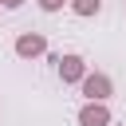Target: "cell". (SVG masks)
Here are the masks:
<instances>
[{"mask_svg":"<svg viewBox=\"0 0 126 126\" xmlns=\"http://www.w3.org/2000/svg\"><path fill=\"white\" fill-rule=\"evenodd\" d=\"M67 4H71V12H75V16H83V20L102 12V0H67Z\"/></svg>","mask_w":126,"mask_h":126,"instance_id":"obj_5","label":"cell"},{"mask_svg":"<svg viewBox=\"0 0 126 126\" xmlns=\"http://www.w3.org/2000/svg\"><path fill=\"white\" fill-rule=\"evenodd\" d=\"M55 63H59L55 71H59V79H63V83H83V75H87V59H83V55L67 51V55H59Z\"/></svg>","mask_w":126,"mask_h":126,"instance_id":"obj_3","label":"cell"},{"mask_svg":"<svg viewBox=\"0 0 126 126\" xmlns=\"http://www.w3.org/2000/svg\"><path fill=\"white\" fill-rule=\"evenodd\" d=\"M16 55H20V59H39V55H47V35H39V32L16 35Z\"/></svg>","mask_w":126,"mask_h":126,"instance_id":"obj_2","label":"cell"},{"mask_svg":"<svg viewBox=\"0 0 126 126\" xmlns=\"http://www.w3.org/2000/svg\"><path fill=\"white\" fill-rule=\"evenodd\" d=\"M79 87H83L87 102H106V98L114 94V83H110V75H106V71H87Z\"/></svg>","mask_w":126,"mask_h":126,"instance_id":"obj_1","label":"cell"},{"mask_svg":"<svg viewBox=\"0 0 126 126\" xmlns=\"http://www.w3.org/2000/svg\"><path fill=\"white\" fill-rule=\"evenodd\" d=\"M24 0H0V8H20Z\"/></svg>","mask_w":126,"mask_h":126,"instance_id":"obj_7","label":"cell"},{"mask_svg":"<svg viewBox=\"0 0 126 126\" xmlns=\"http://www.w3.org/2000/svg\"><path fill=\"white\" fill-rule=\"evenodd\" d=\"M79 126H110V106L106 102H83L79 106Z\"/></svg>","mask_w":126,"mask_h":126,"instance_id":"obj_4","label":"cell"},{"mask_svg":"<svg viewBox=\"0 0 126 126\" xmlns=\"http://www.w3.org/2000/svg\"><path fill=\"white\" fill-rule=\"evenodd\" d=\"M63 4H67V0H39V8H43V12H59Z\"/></svg>","mask_w":126,"mask_h":126,"instance_id":"obj_6","label":"cell"}]
</instances>
